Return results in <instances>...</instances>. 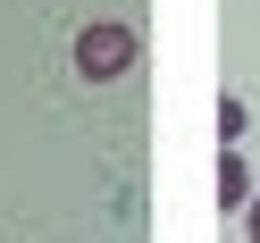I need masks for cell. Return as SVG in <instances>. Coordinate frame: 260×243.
Segmentation results:
<instances>
[{
	"label": "cell",
	"instance_id": "obj_2",
	"mask_svg": "<svg viewBox=\"0 0 260 243\" xmlns=\"http://www.w3.org/2000/svg\"><path fill=\"white\" fill-rule=\"evenodd\" d=\"M218 201L243 210V151H235V143H226V159H218Z\"/></svg>",
	"mask_w": 260,
	"mask_h": 243
},
{
	"label": "cell",
	"instance_id": "obj_3",
	"mask_svg": "<svg viewBox=\"0 0 260 243\" xmlns=\"http://www.w3.org/2000/svg\"><path fill=\"white\" fill-rule=\"evenodd\" d=\"M252 243H260V201H252Z\"/></svg>",
	"mask_w": 260,
	"mask_h": 243
},
{
	"label": "cell",
	"instance_id": "obj_1",
	"mask_svg": "<svg viewBox=\"0 0 260 243\" xmlns=\"http://www.w3.org/2000/svg\"><path fill=\"white\" fill-rule=\"evenodd\" d=\"M143 59V34L126 17H92L84 34H76V76H92V84H109V76H126Z\"/></svg>",
	"mask_w": 260,
	"mask_h": 243
}]
</instances>
